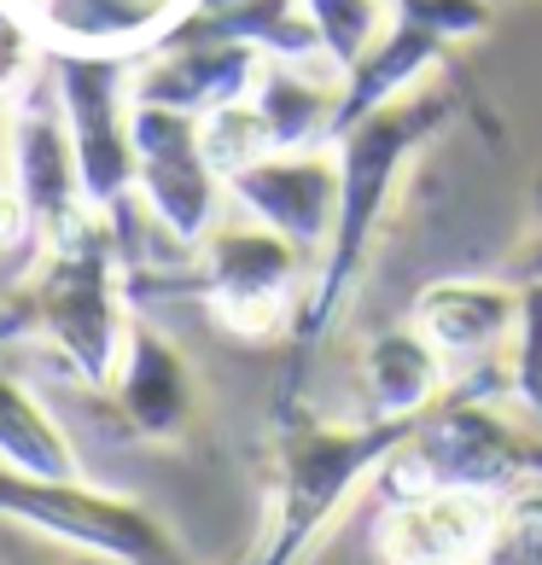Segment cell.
<instances>
[{
	"mask_svg": "<svg viewBox=\"0 0 542 565\" xmlns=\"http://www.w3.org/2000/svg\"><path fill=\"white\" fill-rule=\"evenodd\" d=\"M461 117V88L449 76H426L414 94L391 99L385 111L362 117L350 135H339V222H332V239L316 257V275H309L298 309H291V350L316 355L327 344V332L339 327V316L357 298V286L368 275V257L380 245L391 211H397L403 175L408 163L426 152V146Z\"/></svg>",
	"mask_w": 542,
	"mask_h": 565,
	"instance_id": "6da1fadb",
	"label": "cell"
},
{
	"mask_svg": "<svg viewBox=\"0 0 542 565\" xmlns=\"http://www.w3.org/2000/svg\"><path fill=\"white\" fill-rule=\"evenodd\" d=\"M117 222L99 211L82 216L65 239L41 245L35 275L0 303V350L41 344L65 362L71 385L106 396L140 316L129 303V263L117 268Z\"/></svg>",
	"mask_w": 542,
	"mask_h": 565,
	"instance_id": "7a4b0ae2",
	"label": "cell"
},
{
	"mask_svg": "<svg viewBox=\"0 0 542 565\" xmlns=\"http://www.w3.org/2000/svg\"><path fill=\"white\" fill-rule=\"evenodd\" d=\"M414 420H309V414H280L275 437V519L245 565H304L316 542L339 525L344 501L357 495L373 472L391 467V455L408 444Z\"/></svg>",
	"mask_w": 542,
	"mask_h": 565,
	"instance_id": "3957f363",
	"label": "cell"
},
{
	"mask_svg": "<svg viewBox=\"0 0 542 565\" xmlns=\"http://www.w3.org/2000/svg\"><path fill=\"white\" fill-rule=\"evenodd\" d=\"M397 460L421 484H455L508 495L519 484H542V426L508 403V362L472 367L414 420Z\"/></svg>",
	"mask_w": 542,
	"mask_h": 565,
	"instance_id": "277c9868",
	"label": "cell"
},
{
	"mask_svg": "<svg viewBox=\"0 0 542 565\" xmlns=\"http://www.w3.org/2000/svg\"><path fill=\"white\" fill-rule=\"evenodd\" d=\"M0 519L59 542V548L111 559V565H187L181 542L140 501L82 484V472L41 478V472H18L0 460Z\"/></svg>",
	"mask_w": 542,
	"mask_h": 565,
	"instance_id": "5b68a950",
	"label": "cell"
},
{
	"mask_svg": "<svg viewBox=\"0 0 542 565\" xmlns=\"http://www.w3.org/2000/svg\"><path fill=\"white\" fill-rule=\"evenodd\" d=\"M47 82L76 140L82 193L99 216L135 199V53L47 47Z\"/></svg>",
	"mask_w": 542,
	"mask_h": 565,
	"instance_id": "8992f818",
	"label": "cell"
},
{
	"mask_svg": "<svg viewBox=\"0 0 542 565\" xmlns=\"http://www.w3.org/2000/svg\"><path fill=\"white\" fill-rule=\"evenodd\" d=\"M309 268H316L309 250L252 216L216 222L211 239L199 245V291L211 316L240 339H275L291 327Z\"/></svg>",
	"mask_w": 542,
	"mask_h": 565,
	"instance_id": "52a82bcc",
	"label": "cell"
},
{
	"mask_svg": "<svg viewBox=\"0 0 542 565\" xmlns=\"http://www.w3.org/2000/svg\"><path fill=\"white\" fill-rule=\"evenodd\" d=\"M135 199L146 204V216L158 222V234L170 245L199 250L211 239L227 204V181L204 158L193 111L135 99Z\"/></svg>",
	"mask_w": 542,
	"mask_h": 565,
	"instance_id": "ba28073f",
	"label": "cell"
},
{
	"mask_svg": "<svg viewBox=\"0 0 542 565\" xmlns=\"http://www.w3.org/2000/svg\"><path fill=\"white\" fill-rule=\"evenodd\" d=\"M7 186L18 193V204H24L35 245L65 239L82 216H94L88 193H82L71 122H65V111H59V94H53L47 71H41L30 88L12 99V129H7Z\"/></svg>",
	"mask_w": 542,
	"mask_h": 565,
	"instance_id": "9c48e42d",
	"label": "cell"
},
{
	"mask_svg": "<svg viewBox=\"0 0 542 565\" xmlns=\"http://www.w3.org/2000/svg\"><path fill=\"white\" fill-rule=\"evenodd\" d=\"M227 199L252 222L286 234L298 250L321 257L339 222V146H298V152H268L227 175Z\"/></svg>",
	"mask_w": 542,
	"mask_h": 565,
	"instance_id": "30bf717a",
	"label": "cell"
},
{
	"mask_svg": "<svg viewBox=\"0 0 542 565\" xmlns=\"http://www.w3.org/2000/svg\"><path fill=\"white\" fill-rule=\"evenodd\" d=\"M502 495L421 484L403 501H391L373 525V548L385 565H478L496 525Z\"/></svg>",
	"mask_w": 542,
	"mask_h": 565,
	"instance_id": "8fae6325",
	"label": "cell"
},
{
	"mask_svg": "<svg viewBox=\"0 0 542 565\" xmlns=\"http://www.w3.org/2000/svg\"><path fill=\"white\" fill-rule=\"evenodd\" d=\"M408 321L426 332V344L437 355H444L449 380H461L472 367L502 362V350L513 344L519 280H478V275L432 280L421 298H414Z\"/></svg>",
	"mask_w": 542,
	"mask_h": 565,
	"instance_id": "7c38bea8",
	"label": "cell"
},
{
	"mask_svg": "<svg viewBox=\"0 0 542 565\" xmlns=\"http://www.w3.org/2000/svg\"><path fill=\"white\" fill-rule=\"evenodd\" d=\"M106 396L117 403V420L135 437H146V444H181L199 420L193 367H187V355L170 332H158L146 316H135L129 327V350H123V367Z\"/></svg>",
	"mask_w": 542,
	"mask_h": 565,
	"instance_id": "4fadbf2b",
	"label": "cell"
},
{
	"mask_svg": "<svg viewBox=\"0 0 542 565\" xmlns=\"http://www.w3.org/2000/svg\"><path fill=\"white\" fill-rule=\"evenodd\" d=\"M263 53L245 47V41H158V47L135 53V99H152V106L170 111H216L227 99H245L257 88Z\"/></svg>",
	"mask_w": 542,
	"mask_h": 565,
	"instance_id": "5bb4252c",
	"label": "cell"
},
{
	"mask_svg": "<svg viewBox=\"0 0 542 565\" xmlns=\"http://www.w3.org/2000/svg\"><path fill=\"white\" fill-rule=\"evenodd\" d=\"M444 53H449V41H444V35H432V30H421V24H408V18H391L385 35L373 41V47H368L357 65L344 71V82H339L332 140L350 135L362 117L385 111L391 99L414 94L426 76H437V71H444Z\"/></svg>",
	"mask_w": 542,
	"mask_h": 565,
	"instance_id": "9a60e30c",
	"label": "cell"
},
{
	"mask_svg": "<svg viewBox=\"0 0 542 565\" xmlns=\"http://www.w3.org/2000/svg\"><path fill=\"white\" fill-rule=\"evenodd\" d=\"M357 391H362V414H373V420H421L449 391V367L414 321L385 327L368 339L357 362Z\"/></svg>",
	"mask_w": 542,
	"mask_h": 565,
	"instance_id": "2e32d148",
	"label": "cell"
},
{
	"mask_svg": "<svg viewBox=\"0 0 542 565\" xmlns=\"http://www.w3.org/2000/svg\"><path fill=\"white\" fill-rule=\"evenodd\" d=\"M30 12L47 47L146 53L193 12V0H35Z\"/></svg>",
	"mask_w": 542,
	"mask_h": 565,
	"instance_id": "e0dca14e",
	"label": "cell"
},
{
	"mask_svg": "<svg viewBox=\"0 0 542 565\" xmlns=\"http://www.w3.org/2000/svg\"><path fill=\"white\" fill-rule=\"evenodd\" d=\"M339 71L327 65H286V58H263L257 71V111L275 135V152H298V146H332V111H339Z\"/></svg>",
	"mask_w": 542,
	"mask_h": 565,
	"instance_id": "ac0fdd59",
	"label": "cell"
},
{
	"mask_svg": "<svg viewBox=\"0 0 542 565\" xmlns=\"http://www.w3.org/2000/svg\"><path fill=\"white\" fill-rule=\"evenodd\" d=\"M0 460L41 478H76V444L12 362H0Z\"/></svg>",
	"mask_w": 542,
	"mask_h": 565,
	"instance_id": "d6986e66",
	"label": "cell"
},
{
	"mask_svg": "<svg viewBox=\"0 0 542 565\" xmlns=\"http://www.w3.org/2000/svg\"><path fill=\"white\" fill-rule=\"evenodd\" d=\"M199 140H204V158L216 163V175H240L245 163H257L275 152V135H268V122L257 111V99L245 94V99H227V106L216 111H204L199 117Z\"/></svg>",
	"mask_w": 542,
	"mask_h": 565,
	"instance_id": "ffe728a7",
	"label": "cell"
},
{
	"mask_svg": "<svg viewBox=\"0 0 542 565\" xmlns=\"http://www.w3.org/2000/svg\"><path fill=\"white\" fill-rule=\"evenodd\" d=\"M508 403L542 426V280H519V327L508 344Z\"/></svg>",
	"mask_w": 542,
	"mask_h": 565,
	"instance_id": "44dd1931",
	"label": "cell"
},
{
	"mask_svg": "<svg viewBox=\"0 0 542 565\" xmlns=\"http://www.w3.org/2000/svg\"><path fill=\"white\" fill-rule=\"evenodd\" d=\"M304 7L316 18V30L327 41V58L339 71L357 65L391 24V0H304Z\"/></svg>",
	"mask_w": 542,
	"mask_h": 565,
	"instance_id": "7402d4cb",
	"label": "cell"
},
{
	"mask_svg": "<svg viewBox=\"0 0 542 565\" xmlns=\"http://www.w3.org/2000/svg\"><path fill=\"white\" fill-rule=\"evenodd\" d=\"M478 565H542V484H519L502 495Z\"/></svg>",
	"mask_w": 542,
	"mask_h": 565,
	"instance_id": "603a6c76",
	"label": "cell"
},
{
	"mask_svg": "<svg viewBox=\"0 0 542 565\" xmlns=\"http://www.w3.org/2000/svg\"><path fill=\"white\" fill-rule=\"evenodd\" d=\"M47 71V35L24 0H0V106H12Z\"/></svg>",
	"mask_w": 542,
	"mask_h": 565,
	"instance_id": "cb8c5ba5",
	"label": "cell"
},
{
	"mask_svg": "<svg viewBox=\"0 0 542 565\" xmlns=\"http://www.w3.org/2000/svg\"><path fill=\"white\" fill-rule=\"evenodd\" d=\"M391 18H408V24L444 35L455 47V41H478L490 30L496 0H391Z\"/></svg>",
	"mask_w": 542,
	"mask_h": 565,
	"instance_id": "d4e9b609",
	"label": "cell"
},
{
	"mask_svg": "<svg viewBox=\"0 0 542 565\" xmlns=\"http://www.w3.org/2000/svg\"><path fill=\"white\" fill-rule=\"evenodd\" d=\"M513 280H542V175H536V222H531V239L513 250Z\"/></svg>",
	"mask_w": 542,
	"mask_h": 565,
	"instance_id": "484cf974",
	"label": "cell"
},
{
	"mask_svg": "<svg viewBox=\"0 0 542 565\" xmlns=\"http://www.w3.org/2000/svg\"><path fill=\"white\" fill-rule=\"evenodd\" d=\"M30 234V216H24V204H18L12 186H0V245H12V239H24Z\"/></svg>",
	"mask_w": 542,
	"mask_h": 565,
	"instance_id": "4316f807",
	"label": "cell"
},
{
	"mask_svg": "<svg viewBox=\"0 0 542 565\" xmlns=\"http://www.w3.org/2000/svg\"><path fill=\"white\" fill-rule=\"evenodd\" d=\"M24 7H35V0H24Z\"/></svg>",
	"mask_w": 542,
	"mask_h": 565,
	"instance_id": "83f0119b",
	"label": "cell"
}]
</instances>
